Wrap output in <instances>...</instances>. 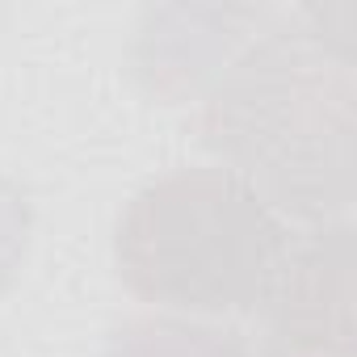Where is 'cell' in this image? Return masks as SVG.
Masks as SVG:
<instances>
[{
  "label": "cell",
  "mask_w": 357,
  "mask_h": 357,
  "mask_svg": "<svg viewBox=\"0 0 357 357\" xmlns=\"http://www.w3.org/2000/svg\"><path fill=\"white\" fill-rule=\"evenodd\" d=\"M286 248L282 219L227 168H176L143 185L114 231L126 290L190 315L261 311Z\"/></svg>",
  "instance_id": "2"
},
{
  "label": "cell",
  "mask_w": 357,
  "mask_h": 357,
  "mask_svg": "<svg viewBox=\"0 0 357 357\" xmlns=\"http://www.w3.org/2000/svg\"><path fill=\"white\" fill-rule=\"evenodd\" d=\"M105 357H261V349L240 328L181 315H135L109 332Z\"/></svg>",
  "instance_id": "5"
},
{
  "label": "cell",
  "mask_w": 357,
  "mask_h": 357,
  "mask_svg": "<svg viewBox=\"0 0 357 357\" xmlns=\"http://www.w3.org/2000/svg\"><path fill=\"white\" fill-rule=\"evenodd\" d=\"M269 9L252 5H164L135 26L130 63L147 93L185 101L269 26Z\"/></svg>",
  "instance_id": "4"
},
{
  "label": "cell",
  "mask_w": 357,
  "mask_h": 357,
  "mask_svg": "<svg viewBox=\"0 0 357 357\" xmlns=\"http://www.w3.org/2000/svg\"><path fill=\"white\" fill-rule=\"evenodd\" d=\"M353 5L273 22L211 80L202 143L273 211L311 227L353 206Z\"/></svg>",
  "instance_id": "1"
},
{
  "label": "cell",
  "mask_w": 357,
  "mask_h": 357,
  "mask_svg": "<svg viewBox=\"0 0 357 357\" xmlns=\"http://www.w3.org/2000/svg\"><path fill=\"white\" fill-rule=\"evenodd\" d=\"M261 311V357H353V227L340 219L290 236Z\"/></svg>",
  "instance_id": "3"
},
{
  "label": "cell",
  "mask_w": 357,
  "mask_h": 357,
  "mask_svg": "<svg viewBox=\"0 0 357 357\" xmlns=\"http://www.w3.org/2000/svg\"><path fill=\"white\" fill-rule=\"evenodd\" d=\"M30 227H34V215H30V202H26L22 185L0 172V294L17 282V273L26 265Z\"/></svg>",
  "instance_id": "6"
}]
</instances>
